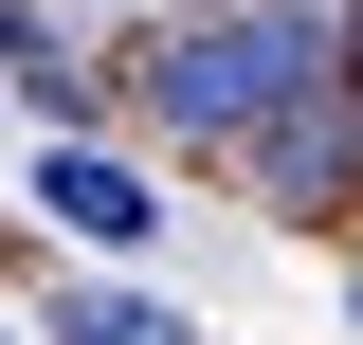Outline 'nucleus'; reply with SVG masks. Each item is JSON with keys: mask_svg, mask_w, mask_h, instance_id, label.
<instances>
[{"mask_svg": "<svg viewBox=\"0 0 363 345\" xmlns=\"http://www.w3.org/2000/svg\"><path fill=\"white\" fill-rule=\"evenodd\" d=\"M37 200L73 218L91 255H145V236H164V182H145V164H109V146H55V164H37Z\"/></svg>", "mask_w": 363, "mask_h": 345, "instance_id": "7ed1b4c3", "label": "nucleus"}, {"mask_svg": "<svg viewBox=\"0 0 363 345\" xmlns=\"http://www.w3.org/2000/svg\"><path fill=\"white\" fill-rule=\"evenodd\" d=\"M236 164H255V200H272V218H327V200H363V91L327 73L309 109H272Z\"/></svg>", "mask_w": 363, "mask_h": 345, "instance_id": "f03ea898", "label": "nucleus"}, {"mask_svg": "<svg viewBox=\"0 0 363 345\" xmlns=\"http://www.w3.org/2000/svg\"><path fill=\"white\" fill-rule=\"evenodd\" d=\"M37 327H55V345H200L164 291H73V309H37Z\"/></svg>", "mask_w": 363, "mask_h": 345, "instance_id": "20e7f679", "label": "nucleus"}, {"mask_svg": "<svg viewBox=\"0 0 363 345\" xmlns=\"http://www.w3.org/2000/svg\"><path fill=\"white\" fill-rule=\"evenodd\" d=\"M0 73H18V91H37V73H55V55H37V18H18V0H0Z\"/></svg>", "mask_w": 363, "mask_h": 345, "instance_id": "39448f33", "label": "nucleus"}, {"mask_svg": "<svg viewBox=\"0 0 363 345\" xmlns=\"http://www.w3.org/2000/svg\"><path fill=\"white\" fill-rule=\"evenodd\" d=\"M327 73H345V18H327V0H236V18H200V37L145 55V109H164L182 146H255L272 109H309Z\"/></svg>", "mask_w": 363, "mask_h": 345, "instance_id": "f257e3e1", "label": "nucleus"}]
</instances>
